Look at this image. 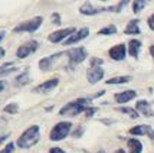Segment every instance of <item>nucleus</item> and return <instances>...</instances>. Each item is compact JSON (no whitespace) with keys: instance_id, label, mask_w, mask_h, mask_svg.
Wrapping results in <instances>:
<instances>
[{"instance_id":"obj_7","label":"nucleus","mask_w":154,"mask_h":153,"mask_svg":"<svg viewBox=\"0 0 154 153\" xmlns=\"http://www.w3.org/2000/svg\"><path fill=\"white\" fill-rule=\"evenodd\" d=\"M76 32V29L75 27H65V29H59V30H56L54 33L49 35V40L52 42V43H59V42H65V40L71 36L72 33Z\"/></svg>"},{"instance_id":"obj_36","label":"nucleus","mask_w":154,"mask_h":153,"mask_svg":"<svg viewBox=\"0 0 154 153\" xmlns=\"http://www.w3.org/2000/svg\"><path fill=\"white\" fill-rule=\"evenodd\" d=\"M115 153H125V150H124V149H118Z\"/></svg>"},{"instance_id":"obj_22","label":"nucleus","mask_w":154,"mask_h":153,"mask_svg":"<svg viewBox=\"0 0 154 153\" xmlns=\"http://www.w3.org/2000/svg\"><path fill=\"white\" fill-rule=\"evenodd\" d=\"M118 111H120V113H124V114H128L131 119H138V116H140V114L137 113V110L131 108V107H120Z\"/></svg>"},{"instance_id":"obj_15","label":"nucleus","mask_w":154,"mask_h":153,"mask_svg":"<svg viewBox=\"0 0 154 153\" xmlns=\"http://www.w3.org/2000/svg\"><path fill=\"white\" fill-rule=\"evenodd\" d=\"M108 9H105V7H101V9H95L91 3H85V5H82L79 9V12L82 14H87V16H94V14H98L101 13V12H107Z\"/></svg>"},{"instance_id":"obj_10","label":"nucleus","mask_w":154,"mask_h":153,"mask_svg":"<svg viewBox=\"0 0 154 153\" xmlns=\"http://www.w3.org/2000/svg\"><path fill=\"white\" fill-rule=\"evenodd\" d=\"M88 35H89V29L88 27H82V29H78L75 33H72L69 38H68L63 43L66 45V46H71V45H74V43H76V42H79V40L85 39Z\"/></svg>"},{"instance_id":"obj_39","label":"nucleus","mask_w":154,"mask_h":153,"mask_svg":"<svg viewBox=\"0 0 154 153\" xmlns=\"http://www.w3.org/2000/svg\"><path fill=\"white\" fill-rule=\"evenodd\" d=\"M153 116H154V114H153Z\"/></svg>"},{"instance_id":"obj_19","label":"nucleus","mask_w":154,"mask_h":153,"mask_svg":"<svg viewBox=\"0 0 154 153\" xmlns=\"http://www.w3.org/2000/svg\"><path fill=\"white\" fill-rule=\"evenodd\" d=\"M137 110H138L140 113H143L144 116H147V117H150V116L154 114V111H151V108H150V103L146 100H140L137 103Z\"/></svg>"},{"instance_id":"obj_5","label":"nucleus","mask_w":154,"mask_h":153,"mask_svg":"<svg viewBox=\"0 0 154 153\" xmlns=\"http://www.w3.org/2000/svg\"><path fill=\"white\" fill-rule=\"evenodd\" d=\"M88 53H87V49L82 46H78V48H71L69 51H68V58H69V64H71V67H74V65H78L81 62H84V61L87 59Z\"/></svg>"},{"instance_id":"obj_11","label":"nucleus","mask_w":154,"mask_h":153,"mask_svg":"<svg viewBox=\"0 0 154 153\" xmlns=\"http://www.w3.org/2000/svg\"><path fill=\"white\" fill-rule=\"evenodd\" d=\"M62 55H63V52H58V53H54V55H51V56H48V58H43V59H40V61H39V68L42 69V71H49L51 68L54 67L55 62L59 59Z\"/></svg>"},{"instance_id":"obj_26","label":"nucleus","mask_w":154,"mask_h":153,"mask_svg":"<svg viewBox=\"0 0 154 153\" xmlns=\"http://www.w3.org/2000/svg\"><path fill=\"white\" fill-rule=\"evenodd\" d=\"M17 110H19V106H17L16 103H10L9 106L5 107V111H6V113H10V114H16Z\"/></svg>"},{"instance_id":"obj_29","label":"nucleus","mask_w":154,"mask_h":153,"mask_svg":"<svg viewBox=\"0 0 154 153\" xmlns=\"http://www.w3.org/2000/svg\"><path fill=\"white\" fill-rule=\"evenodd\" d=\"M52 23H54V25H59L60 23V14L59 13L52 14Z\"/></svg>"},{"instance_id":"obj_30","label":"nucleus","mask_w":154,"mask_h":153,"mask_svg":"<svg viewBox=\"0 0 154 153\" xmlns=\"http://www.w3.org/2000/svg\"><path fill=\"white\" fill-rule=\"evenodd\" d=\"M147 22H148V26H150V29H151V30H154V13L148 18Z\"/></svg>"},{"instance_id":"obj_27","label":"nucleus","mask_w":154,"mask_h":153,"mask_svg":"<svg viewBox=\"0 0 154 153\" xmlns=\"http://www.w3.org/2000/svg\"><path fill=\"white\" fill-rule=\"evenodd\" d=\"M14 150V143H9L3 150H0V153H12Z\"/></svg>"},{"instance_id":"obj_13","label":"nucleus","mask_w":154,"mask_h":153,"mask_svg":"<svg viewBox=\"0 0 154 153\" xmlns=\"http://www.w3.org/2000/svg\"><path fill=\"white\" fill-rule=\"evenodd\" d=\"M130 133L133 134V136H144V134H148L154 140V130L151 129V126H147V124H141V126L133 127L130 130Z\"/></svg>"},{"instance_id":"obj_6","label":"nucleus","mask_w":154,"mask_h":153,"mask_svg":"<svg viewBox=\"0 0 154 153\" xmlns=\"http://www.w3.org/2000/svg\"><path fill=\"white\" fill-rule=\"evenodd\" d=\"M38 48H39V42H38V40H29V42H26V43H23V45H20V46L17 48L16 56L20 58V59H25L29 55H32L33 52H36Z\"/></svg>"},{"instance_id":"obj_17","label":"nucleus","mask_w":154,"mask_h":153,"mask_svg":"<svg viewBox=\"0 0 154 153\" xmlns=\"http://www.w3.org/2000/svg\"><path fill=\"white\" fill-rule=\"evenodd\" d=\"M125 35H140L141 30H140V26H138V20L137 19H133L128 22V25L125 26Z\"/></svg>"},{"instance_id":"obj_2","label":"nucleus","mask_w":154,"mask_h":153,"mask_svg":"<svg viewBox=\"0 0 154 153\" xmlns=\"http://www.w3.org/2000/svg\"><path fill=\"white\" fill-rule=\"evenodd\" d=\"M39 126H30L20 134V137L17 139V146L20 149H29L35 146L39 142Z\"/></svg>"},{"instance_id":"obj_35","label":"nucleus","mask_w":154,"mask_h":153,"mask_svg":"<svg viewBox=\"0 0 154 153\" xmlns=\"http://www.w3.org/2000/svg\"><path fill=\"white\" fill-rule=\"evenodd\" d=\"M6 139H7V134H5V136H0V143H2V142H5Z\"/></svg>"},{"instance_id":"obj_14","label":"nucleus","mask_w":154,"mask_h":153,"mask_svg":"<svg viewBox=\"0 0 154 153\" xmlns=\"http://www.w3.org/2000/svg\"><path fill=\"white\" fill-rule=\"evenodd\" d=\"M137 97V93H135L134 90H125V91H122V93H118L114 95V98L117 103H120V104H124V103H128V101H131L133 98Z\"/></svg>"},{"instance_id":"obj_4","label":"nucleus","mask_w":154,"mask_h":153,"mask_svg":"<svg viewBox=\"0 0 154 153\" xmlns=\"http://www.w3.org/2000/svg\"><path fill=\"white\" fill-rule=\"evenodd\" d=\"M42 22H43V18H42V16L33 18V19L26 20V22L17 25V26L13 29V32H16V33H20V32H36L40 27Z\"/></svg>"},{"instance_id":"obj_16","label":"nucleus","mask_w":154,"mask_h":153,"mask_svg":"<svg viewBox=\"0 0 154 153\" xmlns=\"http://www.w3.org/2000/svg\"><path fill=\"white\" fill-rule=\"evenodd\" d=\"M141 49V42L137 39H133L128 42V53L133 56V58H138V53Z\"/></svg>"},{"instance_id":"obj_12","label":"nucleus","mask_w":154,"mask_h":153,"mask_svg":"<svg viewBox=\"0 0 154 153\" xmlns=\"http://www.w3.org/2000/svg\"><path fill=\"white\" fill-rule=\"evenodd\" d=\"M59 84V80L58 78H52V80H48L45 82H42L39 84L38 87H35L33 91L35 93H49V91H52L54 88H56Z\"/></svg>"},{"instance_id":"obj_31","label":"nucleus","mask_w":154,"mask_h":153,"mask_svg":"<svg viewBox=\"0 0 154 153\" xmlns=\"http://www.w3.org/2000/svg\"><path fill=\"white\" fill-rule=\"evenodd\" d=\"M49 153H65V150L60 149V147H52V149L49 150Z\"/></svg>"},{"instance_id":"obj_18","label":"nucleus","mask_w":154,"mask_h":153,"mask_svg":"<svg viewBox=\"0 0 154 153\" xmlns=\"http://www.w3.org/2000/svg\"><path fill=\"white\" fill-rule=\"evenodd\" d=\"M128 145V150H130V153H141L143 152V143H141L138 139H128L127 142Z\"/></svg>"},{"instance_id":"obj_25","label":"nucleus","mask_w":154,"mask_h":153,"mask_svg":"<svg viewBox=\"0 0 154 153\" xmlns=\"http://www.w3.org/2000/svg\"><path fill=\"white\" fill-rule=\"evenodd\" d=\"M146 6H147V2H133V10H134V13H140Z\"/></svg>"},{"instance_id":"obj_33","label":"nucleus","mask_w":154,"mask_h":153,"mask_svg":"<svg viewBox=\"0 0 154 153\" xmlns=\"http://www.w3.org/2000/svg\"><path fill=\"white\" fill-rule=\"evenodd\" d=\"M3 56H5V49H3V48H0V59H2Z\"/></svg>"},{"instance_id":"obj_34","label":"nucleus","mask_w":154,"mask_h":153,"mask_svg":"<svg viewBox=\"0 0 154 153\" xmlns=\"http://www.w3.org/2000/svg\"><path fill=\"white\" fill-rule=\"evenodd\" d=\"M150 53H151V56L154 58V45H151V46H150Z\"/></svg>"},{"instance_id":"obj_9","label":"nucleus","mask_w":154,"mask_h":153,"mask_svg":"<svg viewBox=\"0 0 154 153\" xmlns=\"http://www.w3.org/2000/svg\"><path fill=\"white\" fill-rule=\"evenodd\" d=\"M108 55H109L111 59L114 61H124L125 59V55H127V46L124 43L115 45V46H112L108 51Z\"/></svg>"},{"instance_id":"obj_20","label":"nucleus","mask_w":154,"mask_h":153,"mask_svg":"<svg viewBox=\"0 0 154 153\" xmlns=\"http://www.w3.org/2000/svg\"><path fill=\"white\" fill-rule=\"evenodd\" d=\"M130 81H131L130 75H122V77H114V78L107 80V84H109V85H114V84H127Z\"/></svg>"},{"instance_id":"obj_28","label":"nucleus","mask_w":154,"mask_h":153,"mask_svg":"<svg viewBox=\"0 0 154 153\" xmlns=\"http://www.w3.org/2000/svg\"><path fill=\"white\" fill-rule=\"evenodd\" d=\"M102 62H104V61L101 59V58H92V59H91V67H101Z\"/></svg>"},{"instance_id":"obj_8","label":"nucleus","mask_w":154,"mask_h":153,"mask_svg":"<svg viewBox=\"0 0 154 153\" xmlns=\"http://www.w3.org/2000/svg\"><path fill=\"white\" fill-rule=\"evenodd\" d=\"M104 78V69L101 67H91L87 71V80L89 84H98Z\"/></svg>"},{"instance_id":"obj_23","label":"nucleus","mask_w":154,"mask_h":153,"mask_svg":"<svg viewBox=\"0 0 154 153\" xmlns=\"http://www.w3.org/2000/svg\"><path fill=\"white\" fill-rule=\"evenodd\" d=\"M14 71H16V68H14L13 62H7V64L0 67V75H7V74L14 72Z\"/></svg>"},{"instance_id":"obj_24","label":"nucleus","mask_w":154,"mask_h":153,"mask_svg":"<svg viewBox=\"0 0 154 153\" xmlns=\"http://www.w3.org/2000/svg\"><path fill=\"white\" fill-rule=\"evenodd\" d=\"M114 33H117V27H115L114 25L102 27L100 32H98V35H114Z\"/></svg>"},{"instance_id":"obj_3","label":"nucleus","mask_w":154,"mask_h":153,"mask_svg":"<svg viewBox=\"0 0 154 153\" xmlns=\"http://www.w3.org/2000/svg\"><path fill=\"white\" fill-rule=\"evenodd\" d=\"M71 129H72V123H69V121H60V123H58V124L54 126L52 132L49 134V139L52 140V142L63 140L68 134H69Z\"/></svg>"},{"instance_id":"obj_21","label":"nucleus","mask_w":154,"mask_h":153,"mask_svg":"<svg viewBox=\"0 0 154 153\" xmlns=\"http://www.w3.org/2000/svg\"><path fill=\"white\" fill-rule=\"evenodd\" d=\"M29 81H30V77H29V71L26 69L25 72H22L19 77L16 78V81H14V85H16V87L25 85V84H27Z\"/></svg>"},{"instance_id":"obj_37","label":"nucleus","mask_w":154,"mask_h":153,"mask_svg":"<svg viewBox=\"0 0 154 153\" xmlns=\"http://www.w3.org/2000/svg\"><path fill=\"white\" fill-rule=\"evenodd\" d=\"M3 38H5V32H2V33H0V42H2V39H3Z\"/></svg>"},{"instance_id":"obj_32","label":"nucleus","mask_w":154,"mask_h":153,"mask_svg":"<svg viewBox=\"0 0 154 153\" xmlns=\"http://www.w3.org/2000/svg\"><path fill=\"white\" fill-rule=\"evenodd\" d=\"M6 85H7V84H6V81H3V80L0 81V93H2V91H3L5 88H6Z\"/></svg>"},{"instance_id":"obj_38","label":"nucleus","mask_w":154,"mask_h":153,"mask_svg":"<svg viewBox=\"0 0 154 153\" xmlns=\"http://www.w3.org/2000/svg\"><path fill=\"white\" fill-rule=\"evenodd\" d=\"M98 153H105V152H102V150H101V152H98Z\"/></svg>"},{"instance_id":"obj_1","label":"nucleus","mask_w":154,"mask_h":153,"mask_svg":"<svg viewBox=\"0 0 154 153\" xmlns=\"http://www.w3.org/2000/svg\"><path fill=\"white\" fill-rule=\"evenodd\" d=\"M89 103H91V98H88V97L71 101L65 107L60 108L59 114L60 116H78L81 113H85L88 108H89Z\"/></svg>"}]
</instances>
